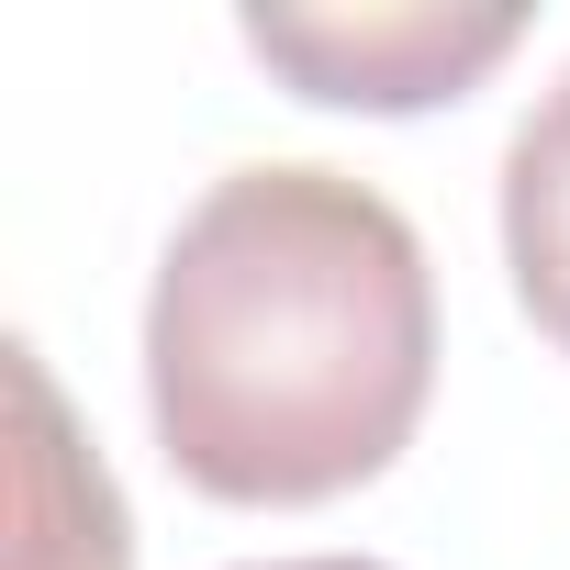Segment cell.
I'll list each match as a JSON object with an SVG mask.
<instances>
[{
    "label": "cell",
    "instance_id": "1",
    "mask_svg": "<svg viewBox=\"0 0 570 570\" xmlns=\"http://www.w3.org/2000/svg\"><path fill=\"white\" fill-rule=\"evenodd\" d=\"M436 392L425 235L325 157L224 168L146 292V414L213 503H336Z\"/></svg>",
    "mask_w": 570,
    "mask_h": 570
},
{
    "label": "cell",
    "instance_id": "2",
    "mask_svg": "<svg viewBox=\"0 0 570 570\" xmlns=\"http://www.w3.org/2000/svg\"><path fill=\"white\" fill-rule=\"evenodd\" d=\"M514 46V0H257L246 12V57L336 112H436Z\"/></svg>",
    "mask_w": 570,
    "mask_h": 570
},
{
    "label": "cell",
    "instance_id": "3",
    "mask_svg": "<svg viewBox=\"0 0 570 570\" xmlns=\"http://www.w3.org/2000/svg\"><path fill=\"white\" fill-rule=\"evenodd\" d=\"M0 358H12V570H135V514L79 448L46 358L23 336Z\"/></svg>",
    "mask_w": 570,
    "mask_h": 570
},
{
    "label": "cell",
    "instance_id": "4",
    "mask_svg": "<svg viewBox=\"0 0 570 570\" xmlns=\"http://www.w3.org/2000/svg\"><path fill=\"white\" fill-rule=\"evenodd\" d=\"M503 268H514L525 325L570 358V68L525 101L503 146Z\"/></svg>",
    "mask_w": 570,
    "mask_h": 570
},
{
    "label": "cell",
    "instance_id": "5",
    "mask_svg": "<svg viewBox=\"0 0 570 570\" xmlns=\"http://www.w3.org/2000/svg\"><path fill=\"white\" fill-rule=\"evenodd\" d=\"M268 570H392V559H268Z\"/></svg>",
    "mask_w": 570,
    "mask_h": 570
}]
</instances>
